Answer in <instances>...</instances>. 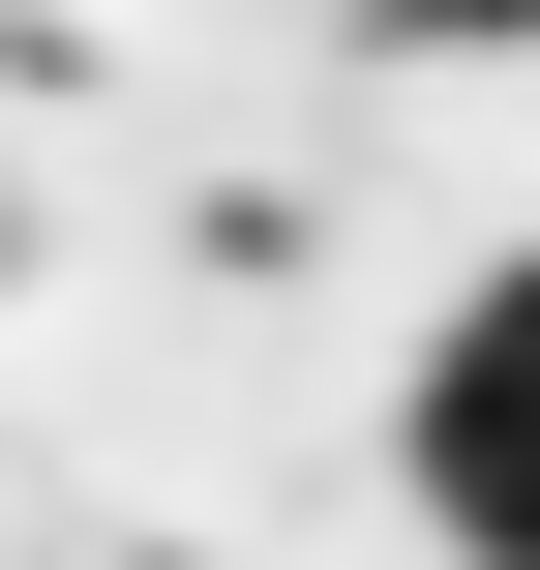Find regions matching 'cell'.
<instances>
[{
    "label": "cell",
    "instance_id": "6da1fadb",
    "mask_svg": "<svg viewBox=\"0 0 540 570\" xmlns=\"http://www.w3.org/2000/svg\"><path fill=\"white\" fill-rule=\"evenodd\" d=\"M391 451H421V541L451 570H540V271H481V301L421 331V421H391Z\"/></svg>",
    "mask_w": 540,
    "mask_h": 570
},
{
    "label": "cell",
    "instance_id": "7a4b0ae2",
    "mask_svg": "<svg viewBox=\"0 0 540 570\" xmlns=\"http://www.w3.org/2000/svg\"><path fill=\"white\" fill-rule=\"evenodd\" d=\"M391 30H421V60H511V30H540V0H391Z\"/></svg>",
    "mask_w": 540,
    "mask_h": 570
}]
</instances>
